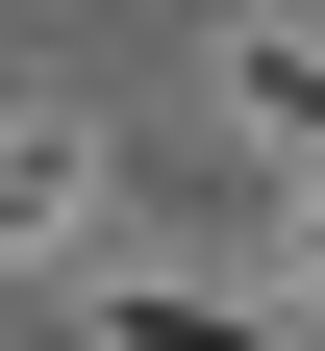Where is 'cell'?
Returning <instances> with one entry per match:
<instances>
[{
	"label": "cell",
	"instance_id": "2",
	"mask_svg": "<svg viewBox=\"0 0 325 351\" xmlns=\"http://www.w3.org/2000/svg\"><path fill=\"white\" fill-rule=\"evenodd\" d=\"M101 226V151H75V125H0V251H75Z\"/></svg>",
	"mask_w": 325,
	"mask_h": 351
},
{
	"label": "cell",
	"instance_id": "1",
	"mask_svg": "<svg viewBox=\"0 0 325 351\" xmlns=\"http://www.w3.org/2000/svg\"><path fill=\"white\" fill-rule=\"evenodd\" d=\"M200 75H225V125H250V151H300V176H325V25H225Z\"/></svg>",
	"mask_w": 325,
	"mask_h": 351
}]
</instances>
